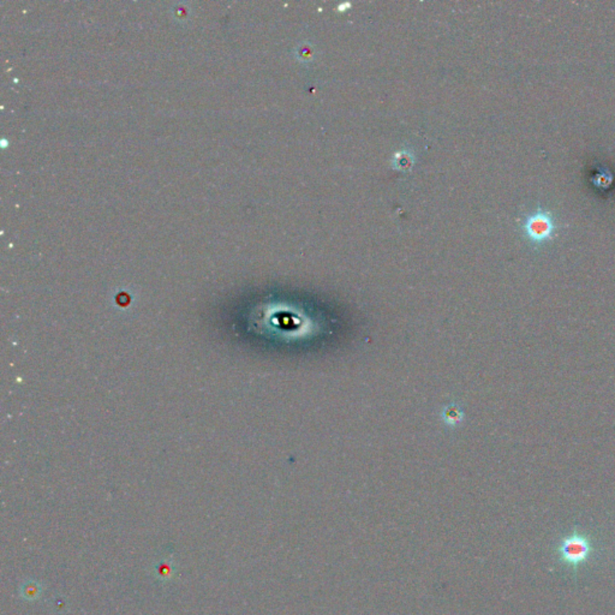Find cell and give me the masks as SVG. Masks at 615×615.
<instances>
[{
    "mask_svg": "<svg viewBox=\"0 0 615 615\" xmlns=\"http://www.w3.org/2000/svg\"><path fill=\"white\" fill-rule=\"evenodd\" d=\"M554 553L558 561L570 567L577 578L579 569L589 564L597 554V543L588 531L575 528L570 534L560 538Z\"/></svg>",
    "mask_w": 615,
    "mask_h": 615,
    "instance_id": "obj_1",
    "label": "cell"
},
{
    "mask_svg": "<svg viewBox=\"0 0 615 615\" xmlns=\"http://www.w3.org/2000/svg\"><path fill=\"white\" fill-rule=\"evenodd\" d=\"M521 228L531 244L542 247L554 241L560 224L554 213L538 206L523 218Z\"/></svg>",
    "mask_w": 615,
    "mask_h": 615,
    "instance_id": "obj_2",
    "label": "cell"
}]
</instances>
